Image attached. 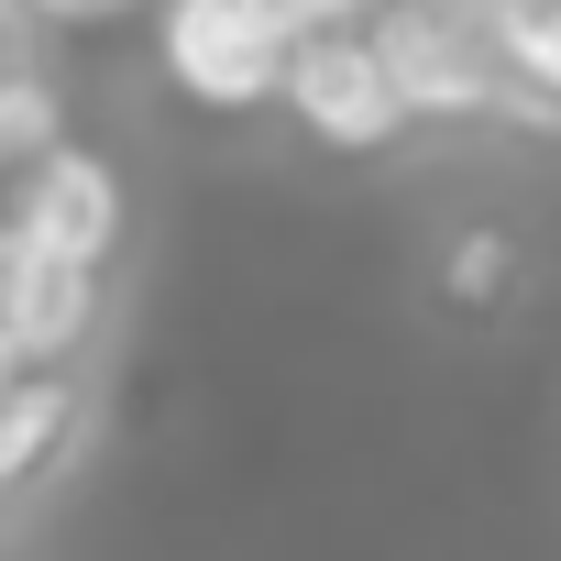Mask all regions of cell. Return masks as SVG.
Wrapping results in <instances>:
<instances>
[{"instance_id": "8fae6325", "label": "cell", "mask_w": 561, "mask_h": 561, "mask_svg": "<svg viewBox=\"0 0 561 561\" xmlns=\"http://www.w3.org/2000/svg\"><path fill=\"white\" fill-rule=\"evenodd\" d=\"M0 375H23V353H12V331H0Z\"/></svg>"}, {"instance_id": "9c48e42d", "label": "cell", "mask_w": 561, "mask_h": 561, "mask_svg": "<svg viewBox=\"0 0 561 561\" xmlns=\"http://www.w3.org/2000/svg\"><path fill=\"white\" fill-rule=\"evenodd\" d=\"M495 275H506V231L473 220V231L451 242V298H495Z\"/></svg>"}, {"instance_id": "3957f363", "label": "cell", "mask_w": 561, "mask_h": 561, "mask_svg": "<svg viewBox=\"0 0 561 561\" xmlns=\"http://www.w3.org/2000/svg\"><path fill=\"white\" fill-rule=\"evenodd\" d=\"M275 111H287L320 154H386L408 133L397 89H386V56L364 23H320V34H287V67H275Z\"/></svg>"}, {"instance_id": "7a4b0ae2", "label": "cell", "mask_w": 561, "mask_h": 561, "mask_svg": "<svg viewBox=\"0 0 561 561\" xmlns=\"http://www.w3.org/2000/svg\"><path fill=\"white\" fill-rule=\"evenodd\" d=\"M144 56L154 89H176L209 122L275 111V67H287V23L275 0H144Z\"/></svg>"}, {"instance_id": "6da1fadb", "label": "cell", "mask_w": 561, "mask_h": 561, "mask_svg": "<svg viewBox=\"0 0 561 561\" xmlns=\"http://www.w3.org/2000/svg\"><path fill=\"white\" fill-rule=\"evenodd\" d=\"M364 34L386 56L408 133H528L517 67H506V34L484 0H375Z\"/></svg>"}, {"instance_id": "277c9868", "label": "cell", "mask_w": 561, "mask_h": 561, "mask_svg": "<svg viewBox=\"0 0 561 561\" xmlns=\"http://www.w3.org/2000/svg\"><path fill=\"white\" fill-rule=\"evenodd\" d=\"M0 231L12 242H45V253H78V264H111L122 231H133V187L100 144L56 133L45 154H23L12 176H0Z\"/></svg>"}, {"instance_id": "30bf717a", "label": "cell", "mask_w": 561, "mask_h": 561, "mask_svg": "<svg viewBox=\"0 0 561 561\" xmlns=\"http://www.w3.org/2000/svg\"><path fill=\"white\" fill-rule=\"evenodd\" d=\"M375 12V0H275V23H287V34H320V23H364Z\"/></svg>"}, {"instance_id": "ba28073f", "label": "cell", "mask_w": 561, "mask_h": 561, "mask_svg": "<svg viewBox=\"0 0 561 561\" xmlns=\"http://www.w3.org/2000/svg\"><path fill=\"white\" fill-rule=\"evenodd\" d=\"M23 12H34L45 34H133L144 0H23Z\"/></svg>"}, {"instance_id": "8992f818", "label": "cell", "mask_w": 561, "mask_h": 561, "mask_svg": "<svg viewBox=\"0 0 561 561\" xmlns=\"http://www.w3.org/2000/svg\"><path fill=\"white\" fill-rule=\"evenodd\" d=\"M56 133H67V45L23 0H0V176L23 154H45Z\"/></svg>"}, {"instance_id": "5b68a950", "label": "cell", "mask_w": 561, "mask_h": 561, "mask_svg": "<svg viewBox=\"0 0 561 561\" xmlns=\"http://www.w3.org/2000/svg\"><path fill=\"white\" fill-rule=\"evenodd\" d=\"M100 309H111V264H78V253L0 231V331H12L23 364H78L100 342Z\"/></svg>"}, {"instance_id": "52a82bcc", "label": "cell", "mask_w": 561, "mask_h": 561, "mask_svg": "<svg viewBox=\"0 0 561 561\" xmlns=\"http://www.w3.org/2000/svg\"><path fill=\"white\" fill-rule=\"evenodd\" d=\"M67 440H78V375H67V364H23V375H0V495L34 484Z\"/></svg>"}]
</instances>
